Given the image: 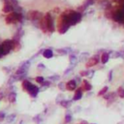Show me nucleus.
<instances>
[{"instance_id": "1", "label": "nucleus", "mask_w": 124, "mask_h": 124, "mask_svg": "<svg viewBox=\"0 0 124 124\" xmlns=\"http://www.w3.org/2000/svg\"><path fill=\"white\" fill-rule=\"evenodd\" d=\"M81 19V14L75 11H66L60 16V23H65L67 25H74L78 23Z\"/></svg>"}, {"instance_id": "2", "label": "nucleus", "mask_w": 124, "mask_h": 124, "mask_svg": "<svg viewBox=\"0 0 124 124\" xmlns=\"http://www.w3.org/2000/svg\"><path fill=\"white\" fill-rule=\"evenodd\" d=\"M112 20L118 23L124 22V5L119 6L113 13H112Z\"/></svg>"}, {"instance_id": "3", "label": "nucleus", "mask_w": 124, "mask_h": 124, "mask_svg": "<svg viewBox=\"0 0 124 124\" xmlns=\"http://www.w3.org/2000/svg\"><path fill=\"white\" fill-rule=\"evenodd\" d=\"M22 86H23V88L26 90V91H28L32 96H36L37 95V93L39 92V89H38V87L37 86H35V85H33L31 82H29L28 80H24L23 81V84H22Z\"/></svg>"}, {"instance_id": "4", "label": "nucleus", "mask_w": 124, "mask_h": 124, "mask_svg": "<svg viewBox=\"0 0 124 124\" xmlns=\"http://www.w3.org/2000/svg\"><path fill=\"white\" fill-rule=\"evenodd\" d=\"M21 19H22L21 14L14 12V13L9 14L6 16V22L8 24H11V23H14V22H16V21H20Z\"/></svg>"}, {"instance_id": "5", "label": "nucleus", "mask_w": 124, "mask_h": 124, "mask_svg": "<svg viewBox=\"0 0 124 124\" xmlns=\"http://www.w3.org/2000/svg\"><path fill=\"white\" fill-rule=\"evenodd\" d=\"M45 20H46V23H47V27H48V30L52 32L54 30V23H53V20H52V16H51V14L48 13L45 16Z\"/></svg>"}, {"instance_id": "6", "label": "nucleus", "mask_w": 124, "mask_h": 124, "mask_svg": "<svg viewBox=\"0 0 124 124\" xmlns=\"http://www.w3.org/2000/svg\"><path fill=\"white\" fill-rule=\"evenodd\" d=\"M15 41H5V42L2 44V47H3V49H4V52L7 53L10 52V49L13 48L15 47Z\"/></svg>"}, {"instance_id": "7", "label": "nucleus", "mask_w": 124, "mask_h": 124, "mask_svg": "<svg viewBox=\"0 0 124 124\" xmlns=\"http://www.w3.org/2000/svg\"><path fill=\"white\" fill-rule=\"evenodd\" d=\"M99 63V58L98 56H93L91 57V58H89L87 63H86V67L87 68H90V67H93V66L97 65Z\"/></svg>"}, {"instance_id": "8", "label": "nucleus", "mask_w": 124, "mask_h": 124, "mask_svg": "<svg viewBox=\"0 0 124 124\" xmlns=\"http://www.w3.org/2000/svg\"><path fill=\"white\" fill-rule=\"evenodd\" d=\"M27 16L30 20H38L39 18H41V13H39L38 11H30L28 12Z\"/></svg>"}, {"instance_id": "9", "label": "nucleus", "mask_w": 124, "mask_h": 124, "mask_svg": "<svg viewBox=\"0 0 124 124\" xmlns=\"http://www.w3.org/2000/svg\"><path fill=\"white\" fill-rule=\"evenodd\" d=\"M66 88H67L68 90H70V91H72V90H75L77 88V82L75 80L68 81L67 84H66Z\"/></svg>"}, {"instance_id": "10", "label": "nucleus", "mask_w": 124, "mask_h": 124, "mask_svg": "<svg viewBox=\"0 0 124 124\" xmlns=\"http://www.w3.org/2000/svg\"><path fill=\"white\" fill-rule=\"evenodd\" d=\"M13 11V6L10 3H5L4 7H3V12L4 13H11Z\"/></svg>"}, {"instance_id": "11", "label": "nucleus", "mask_w": 124, "mask_h": 124, "mask_svg": "<svg viewBox=\"0 0 124 124\" xmlns=\"http://www.w3.org/2000/svg\"><path fill=\"white\" fill-rule=\"evenodd\" d=\"M109 59H110V54L108 52H104L102 54V56H101V62L103 64H106L107 62L109 61Z\"/></svg>"}, {"instance_id": "12", "label": "nucleus", "mask_w": 124, "mask_h": 124, "mask_svg": "<svg viewBox=\"0 0 124 124\" xmlns=\"http://www.w3.org/2000/svg\"><path fill=\"white\" fill-rule=\"evenodd\" d=\"M82 84H84V85H82V88H84V90H85V91H88V90H90L92 88L91 84H90L89 82L87 80H85L82 81Z\"/></svg>"}, {"instance_id": "13", "label": "nucleus", "mask_w": 124, "mask_h": 124, "mask_svg": "<svg viewBox=\"0 0 124 124\" xmlns=\"http://www.w3.org/2000/svg\"><path fill=\"white\" fill-rule=\"evenodd\" d=\"M82 97V91L81 89H78L76 93H75V96H74V100L77 101V100H80V99Z\"/></svg>"}, {"instance_id": "14", "label": "nucleus", "mask_w": 124, "mask_h": 124, "mask_svg": "<svg viewBox=\"0 0 124 124\" xmlns=\"http://www.w3.org/2000/svg\"><path fill=\"white\" fill-rule=\"evenodd\" d=\"M52 52L51 51V49H45L44 52H43V55L45 57H47V58H51V57H52Z\"/></svg>"}, {"instance_id": "15", "label": "nucleus", "mask_w": 124, "mask_h": 124, "mask_svg": "<svg viewBox=\"0 0 124 124\" xmlns=\"http://www.w3.org/2000/svg\"><path fill=\"white\" fill-rule=\"evenodd\" d=\"M117 95L120 98H124V88H122V87H119L118 88V90H117Z\"/></svg>"}, {"instance_id": "16", "label": "nucleus", "mask_w": 124, "mask_h": 124, "mask_svg": "<svg viewBox=\"0 0 124 124\" xmlns=\"http://www.w3.org/2000/svg\"><path fill=\"white\" fill-rule=\"evenodd\" d=\"M107 91H108V86H105V87H103L100 91H99V93H98V95H100V96H102V95H105L106 93H107Z\"/></svg>"}, {"instance_id": "17", "label": "nucleus", "mask_w": 124, "mask_h": 124, "mask_svg": "<svg viewBox=\"0 0 124 124\" xmlns=\"http://www.w3.org/2000/svg\"><path fill=\"white\" fill-rule=\"evenodd\" d=\"M8 98H9L10 102H15V101H16V94H15L14 92H12L11 94L8 95Z\"/></svg>"}, {"instance_id": "18", "label": "nucleus", "mask_w": 124, "mask_h": 124, "mask_svg": "<svg viewBox=\"0 0 124 124\" xmlns=\"http://www.w3.org/2000/svg\"><path fill=\"white\" fill-rule=\"evenodd\" d=\"M36 81L39 82V84H43V82H44V78L43 77H37L36 78Z\"/></svg>"}, {"instance_id": "19", "label": "nucleus", "mask_w": 124, "mask_h": 124, "mask_svg": "<svg viewBox=\"0 0 124 124\" xmlns=\"http://www.w3.org/2000/svg\"><path fill=\"white\" fill-rule=\"evenodd\" d=\"M25 73V69L24 68H20L19 71H16V75H21V74Z\"/></svg>"}, {"instance_id": "20", "label": "nucleus", "mask_w": 124, "mask_h": 124, "mask_svg": "<svg viewBox=\"0 0 124 124\" xmlns=\"http://www.w3.org/2000/svg\"><path fill=\"white\" fill-rule=\"evenodd\" d=\"M71 120H72V115H71V114H67V115H66L65 121H66V122H70Z\"/></svg>"}, {"instance_id": "21", "label": "nucleus", "mask_w": 124, "mask_h": 124, "mask_svg": "<svg viewBox=\"0 0 124 124\" xmlns=\"http://www.w3.org/2000/svg\"><path fill=\"white\" fill-rule=\"evenodd\" d=\"M3 54H5V52H4L3 47H2V45H1V46H0V57H1V56H3Z\"/></svg>"}, {"instance_id": "22", "label": "nucleus", "mask_w": 124, "mask_h": 124, "mask_svg": "<svg viewBox=\"0 0 124 124\" xmlns=\"http://www.w3.org/2000/svg\"><path fill=\"white\" fill-rule=\"evenodd\" d=\"M88 74H89V72H88V71H82V72H80V76L84 77V76H87Z\"/></svg>"}, {"instance_id": "23", "label": "nucleus", "mask_w": 124, "mask_h": 124, "mask_svg": "<svg viewBox=\"0 0 124 124\" xmlns=\"http://www.w3.org/2000/svg\"><path fill=\"white\" fill-rule=\"evenodd\" d=\"M116 3H118L120 6H123L124 5V0H114Z\"/></svg>"}, {"instance_id": "24", "label": "nucleus", "mask_w": 124, "mask_h": 124, "mask_svg": "<svg viewBox=\"0 0 124 124\" xmlns=\"http://www.w3.org/2000/svg\"><path fill=\"white\" fill-rule=\"evenodd\" d=\"M68 104H69V102H68V101H66V100H64V101L61 102V105H62L63 107H67Z\"/></svg>"}, {"instance_id": "25", "label": "nucleus", "mask_w": 124, "mask_h": 124, "mask_svg": "<svg viewBox=\"0 0 124 124\" xmlns=\"http://www.w3.org/2000/svg\"><path fill=\"white\" fill-rule=\"evenodd\" d=\"M5 117V114L3 112H0V120H3Z\"/></svg>"}, {"instance_id": "26", "label": "nucleus", "mask_w": 124, "mask_h": 124, "mask_svg": "<svg viewBox=\"0 0 124 124\" xmlns=\"http://www.w3.org/2000/svg\"><path fill=\"white\" fill-rule=\"evenodd\" d=\"M14 117H15V115H10V117H9V121H12V120L14 119Z\"/></svg>"}, {"instance_id": "27", "label": "nucleus", "mask_w": 124, "mask_h": 124, "mask_svg": "<svg viewBox=\"0 0 124 124\" xmlns=\"http://www.w3.org/2000/svg\"><path fill=\"white\" fill-rule=\"evenodd\" d=\"M59 88H60V89H64V84H59Z\"/></svg>"}, {"instance_id": "28", "label": "nucleus", "mask_w": 124, "mask_h": 124, "mask_svg": "<svg viewBox=\"0 0 124 124\" xmlns=\"http://www.w3.org/2000/svg\"><path fill=\"white\" fill-rule=\"evenodd\" d=\"M79 124H87L86 122H81V123H79Z\"/></svg>"}, {"instance_id": "29", "label": "nucleus", "mask_w": 124, "mask_h": 124, "mask_svg": "<svg viewBox=\"0 0 124 124\" xmlns=\"http://www.w3.org/2000/svg\"><path fill=\"white\" fill-rule=\"evenodd\" d=\"M123 24H124V22H123Z\"/></svg>"}]
</instances>
